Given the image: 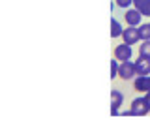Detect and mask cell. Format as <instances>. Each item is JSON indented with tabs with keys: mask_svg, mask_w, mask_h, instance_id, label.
<instances>
[{
	"mask_svg": "<svg viewBox=\"0 0 150 120\" xmlns=\"http://www.w3.org/2000/svg\"><path fill=\"white\" fill-rule=\"evenodd\" d=\"M122 101H124V96L118 88H112L111 90V114L116 116L120 114V107H122Z\"/></svg>",
	"mask_w": 150,
	"mask_h": 120,
	"instance_id": "obj_3",
	"label": "cell"
},
{
	"mask_svg": "<svg viewBox=\"0 0 150 120\" xmlns=\"http://www.w3.org/2000/svg\"><path fill=\"white\" fill-rule=\"evenodd\" d=\"M143 2H146V0H133V4H135V8L139 6V4H143Z\"/></svg>",
	"mask_w": 150,
	"mask_h": 120,
	"instance_id": "obj_15",
	"label": "cell"
},
{
	"mask_svg": "<svg viewBox=\"0 0 150 120\" xmlns=\"http://www.w3.org/2000/svg\"><path fill=\"white\" fill-rule=\"evenodd\" d=\"M122 32H124L122 25L112 17V19H111V38H118V36H122Z\"/></svg>",
	"mask_w": 150,
	"mask_h": 120,
	"instance_id": "obj_9",
	"label": "cell"
},
{
	"mask_svg": "<svg viewBox=\"0 0 150 120\" xmlns=\"http://www.w3.org/2000/svg\"><path fill=\"white\" fill-rule=\"evenodd\" d=\"M129 113L133 114V116H144V114H148L150 113V105H148L146 98H135L131 101Z\"/></svg>",
	"mask_w": 150,
	"mask_h": 120,
	"instance_id": "obj_1",
	"label": "cell"
},
{
	"mask_svg": "<svg viewBox=\"0 0 150 120\" xmlns=\"http://www.w3.org/2000/svg\"><path fill=\"white\" fill-rule=\"evenodd\" d=\"M139 36H141V41H146L150 40V23H146V25H139Z\"/></svg>",
	"mask_w": 150,
	"mask_h": 120,
	"instance_id": "obj_11",
	"label": "cell"
},
{
	"mask_svg": "<svg viewBox=\"0 0 150 120\" xmlns=\"http://www.w3.org/2000/svg\"><path fill=\"white\" fill-rule=\"evenodd\" d=\"M115 4H118L120 8H126V10H128L131 4H133V0H115Z\"/></svg>",
	"mask_w": 150,
	"mask_h": 120,
	"instance_id": "obj_14",
	"label": "cell"
},
{
	"mask_svg": "<svg viewBox=\"0 0 150 120\" xmlns=\"http://www.w3.org/2000/svg\"><path fill=\"white\" fill-rule=\"evenodd\" d=\"M144 98H146V101H148V105H150V92H146V94H144Z\"/></svg>",
	"mask_w": 150,
	"mask_h": 120,
	"instance_id": "obj_16",
	"label": "cell"
},
{
	"mask_svg": "<svg viewBox=\"0 0 150 120\" xmlns=\"http://www.w3.org/2000/svg\"><path fill=\"white\" fill-rule=\"evenodd\" d=\"M122 40H124L126 43H129V45H133V43H137V41H141L139 28H137V26H129V25H128V28H124V32H122Z\"/></svg>",
	"mask_w": 150,
	"mask_h": 120,
	"instance_id": "obj_5",
	"label": "cell"
},
{
	"mask_svg": "<svg viewBox=\"0 0 150 120\" xmlns=\"http://www.w3.org/2000/svg\"><path fill=\"white\" fill-rule=\"evenodd\" d=\"M133 86H135L137 92L146 94V92H150V77L148 75H137L133 79Z\"/></svg>",
	"mask_w": 150,
	"mask_h": 120,
	"instance_id": "obj_7",
	"label": "cell"
},
{
	"mask_svg": "<svg viewBox=\"0 0 150 120\" xmlns=\"http://www.w3.org/2000/svg\"><path fill=\"white\" fill-rule=\"evenodd\" d=\"M135 68H137V75H150V60L141 58L135 62Z\"/></svg>",
	"mask_w": 150,
	"mask_h": 120,
	"instance_id": "obj_8",
	"label": "cell"
},
{
	"mask_svg": "<svg viewBox=\"0 0 150 120\" xmlns=\"http://www.w3.org/2000/svg\"><path fill=\"white\" fill-rule=\"evenodd\" d=\"M137 10L143 13V15H146V17H150V0H146V2H143V4H139L137 6Z\"/></svg>",
	"mask_w": 150,
	"mask_h": 120,
	"instance_id": "obj_12",
	"label": "cell"
},
{
	"mask_svg": "<svg viewBox=\"0 0 150 120\" xmlns=\"http://www.w3.org/2000/svg\"><path fill=\"white\" fill-rule=\"evenodd\" d=\"M118 75H120V79H124V81H129V79H133V77H137V68H135V62L124 60V62L120 64Z\"/></svg>",
	"mask_w": 150,
	"mask_h": 120,
	"instance_id": "obj_2",
	"label": "cell"
},
{
	"mask_svg": "<svg viewBox=\"0 0 150 120\" xmlns=\"http://www.w3.org/2000/svg\"><path fill=\"white\" fill-rule=\"evenodd\" d=\"M139 56L150 60V40H146V41H143V43H141V47H139Z\"/></svg>",
	"mask_w": 150,
	"mask_h": 120,
	"instance_id": "obj_10",
	"label": "cell"
},
{
	"mask_svg": "<svg viewBox=\"0 0 150 120\" xmlns=\"http://www.w3.org/2000/svg\"><path fill=\"white\" fill-rule=\"evenodd\" d=\"M141 17H143V13H141L137 8H128L126 10V13H124V19H126V23H128L129 26H139L141 25Z\"/></svg>",
	"mask_w": 150,
	"mask_h": 120,
	"instance_id": "obj_6",
	"label": "cell"
},
{
	"mask_svg": "<svg viewBox=\"0 0 150 120\" xmlns=\"http://www.w3.org/2000/svg\"><path fill=\"white\" fill-rule=\"evenodd\" d=\"M118 70H120L118 60H116V58H112V60H111V79H115V77L118 75Z\"/></svg>",
	"mask_w": 150,
	"mask_h": 120,
	"instance_id": "obj_13",
	"label": "cell"
},
{
	"mask_svg": "<svg viewBox=\"0 0 150 120\" xmlns=\"http://www.w3.org/2000/svg\"><path fill=\"white\" fill-rule=\"evenodd\" d=\"M112 56H115L116 60H120V62H124V60H129L131 58V45L129 43H120L116 45L115 49H112Z\"/></svg>",
	"mask_w": 150,
	"mask_h": 120,
	"instance_id": "obj_4",
	"label": "cell"
}]
</instances>
